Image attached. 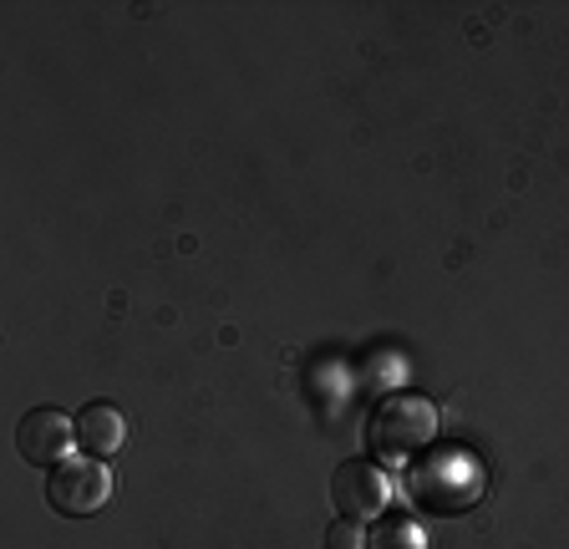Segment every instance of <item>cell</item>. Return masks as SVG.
I'll list each match as a JSON object with an SVG mask.
<instances>
[{"label": "cell", "instance_id": "cell-1", "mask_svg": "<svg viewBox=\"0 0 569 549\" xmlns=\"http://www.w3.org/2000/svg\"><path fill=\"white\" fill-rule=\"evenodd\" d=\"M371 438H377V453L387 458H407L417 448L438 438V407L427 402V397H387L377 407V418H371Z\"/></svg>", "mask_w": 569, "mask_h": 549}, {"label": "cell", "instance_id": "cell-2", "mask_svg": "<svg viewBox=\"0 0 569 549\" xmlns=\"http://www.w3.org/2000/svg\"><path fill=\"white\" fill-rule=\"evenodd\" d=\"M107 499H112V468H107L102 458L82 453L47 473V503L57 513H67V519H87V513H97Z\"/></svg>", "mask_w": 569, "mask_h": 549}, {"label": "cell", "instance_id": "cell-3", "mask_svg": "<svg viewBox=\"0 0 569 549\" xmlns=\"http://www.w3.org/2000/svg\"><path fill=\"white\" fill-rule=\"evenodd\" d=\"M391 499V478L381 473L371 458H351L331 473V503L341 509V519L351 525H367V519H381Z\"/></svg>", "mask_w": 569, "mask_h": 549}, {"label": "cell", "instance_id": "cell-4", "mask_svg": "<svg viewBox=\"0 0 569 549\" xmlns=\"http://www.w3.org/2000/svg\"><path fill=\"white\" fill-rule=\"evenodd\" d=\"M71 442H77V418H67L57 407H36V412L21 418V428H16V448H21V458L36 468L67 463Z\"/></svg>", "mask_w": 569, "mask_h": 549}, {"label": "cell", "instance_id": "cell-5", "mask_svg": "<svg viewBox=\"0 0 569 549\" xmlns=\"http://www.w3.org/2000/svg\"><path fill=\"white\" fill-rule=\"evenodd\" d=\"M77 442L87 458H112L128 442V418L112 402H87L77 412Z\"/></svg>", "mask_w": 569, "mask_h": 549}, {"label": "cell", "instance_id": "cell-6", "mask_svg": "<svg viewBox=\"0 0 569 549\" xmlns=\"http://www.w3.org/2000/svg\"><path fill=\"white\" fill-rule=\"evenodd\" d=\"M367 549H427V535L412 513H387L367 535Z\"/></svg>", "mask_w": 569, "mask_h": 549}, {"label": "cell", "instance_id": "cell-7", "mask_svg": "<svg viewBox=\"0 0 569 549\" xmlns=\"http://www.w3.org/2000/svg\"><path fill=\"white\" fill-rule=\"evenodd\" d=\"M326 549H367V525H351V519H336Z\"/></svg>", "mask_w": 569, "mask_h": 549}]
</instances>
